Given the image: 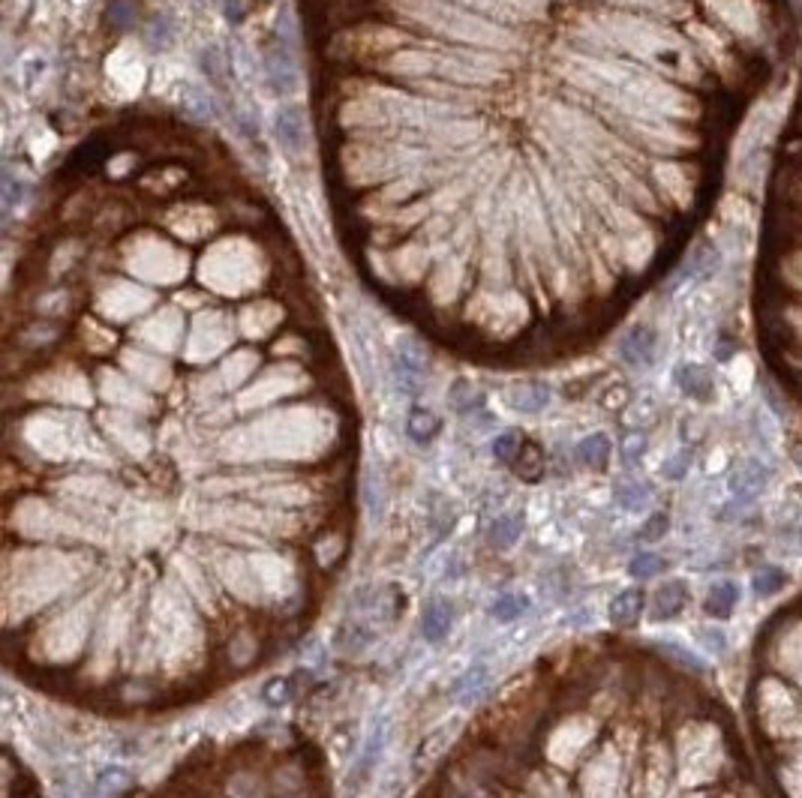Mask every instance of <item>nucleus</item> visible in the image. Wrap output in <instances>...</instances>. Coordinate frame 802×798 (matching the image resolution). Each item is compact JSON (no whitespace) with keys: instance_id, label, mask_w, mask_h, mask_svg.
<instances>
[{"instance_id":"1","label":"nucleus","mask_w":802,"mask_h":798,"mask_svg":"<svg viewBox=\"0 0 802 798\" xmlns=\"http://www.w3.org/2000/svg\"><path fill=\"white\" fill-rule=\"evenodd\" d=\"M746 717L748 744L772 798H802V595L757 630Z\"/></svg>"},{"instance_id":"2","label":"nucleus","mask_w":802,"mask_h":798,"mask_svg":"<svg viewBox=\"0 0 802 798\" xmlns=\"http://www.w3.org/2000/svg\"><path fill=\"white\" fill-rule=\"evenodd\" d=\"M273 133H277L280 144L286 147V153L301 156L307 151V117L301 105H282L277 117H273Z\"/></svg>"},{"instance_id":"3","label":"nucleus","mask_w":802,"mask_h":798,"mask_svg":"<svg viewBox=\"0 0 802 798\" xmlns=\"http://www.w3.org/2000/svg\"><path fill=\"white\" fill-rule=\"evenodd\" d=\"M688 597H691L688 586L682 583V579L661 583L649 597V618L652 622H673V618L688 606Z\"/></svg>"},{"instance_id":"4","label":"nucleus","mask_w":802,"mask_h":798,"mask_svg":"<svg viewBox=\"0 0 802 798\" xmlns=\"http://www.w3.org/2000/svg\"><path fill=\"white\" fill-rule=\"evenodd\" d=\"M457 609L448 597H430V604L424 606V616H421V630H424L427 643H442L448 639L454 627Z\"/></svg>"},{"instance_id":"5","label":"nucleus","mask_w":802,"mask_h":798,"mask_svg":"<svg viewBox=\"0 0 802 798\" xmlns=\"http://www.w3.org/2000/svg\"><path fill=\"white\" fill-rule=\"evenodd\" d=\"M268 82L273 91L289 94L295 87V57H292V48L286 43V36H280L273 43L271 54H268Z\"/></svg>"},{"instance_id":"6","label":"nucleus","mask_w":802,"mask_h":798,"mask_svg":"<svg viewBox=\"0 0 802 798\" xmlns=\"http://www.w3.org/2000/svg\"><path fill=\"white\" fill-rule=\"evenodd\" d=\"M460 733V721H445L442 726H436L433 733H427L424 735V742H421L418 747H415V754H412V772H424V768L436 760L439 754H442V747H448L451 744V738Z\"/></svg>"},{"instance_id":"7","label":"nucleus","mask_w":802,"mask_h":798,"mask_svg":"<svg viewBox=\"0 0 802 798\" xmlns=\"http://www.w3.org/2000/svg\"><path fill=\"white\" fill-rule=\"evenodd\" d=\"M643 609H647V595H643L640 588H625L610 600V606H608L610 625L613 627H634L640 622Z\"/></svg>"},{"instance_id":"8","label":"nucleus","mask_w":802,"mask_h":798,"mask_svg":"<svg viewBox=\"0 0 802 798\" xmlns=\"http://www.w3.org/2000/svg\"><path fill=\"white\" fill-rule=\"evenodd\" d=\"M673 379H677L679 390L686 393V397L698 402H707L712 399V393H716V381H712L709 372L698 367V363H682V367H677V372H673Z\"/></svg>"},{"instance_id":"9","label":"nucleus","mask_w":802,"mask_h":798,"mask_svg":"<svg viewBox=\"0 0 802 798\" xmlns=\"http://www.w3.org/2000/svg\"><path fill=\"white\" fill-rule=\"evenodd\" d=\"M619 351H622V360L631 363V367H649L655 358V330H649V328L629 330Z\"/></svg>"},{"instance_id":"10","label":"nucleus","mask_w":802,"mask_h":798,"mask_svg":"<svg viewBox=\"0 0 802 798\" xmlns=\"http://www.w3.org/2000/svg\"><path fill=\"white\" fill-rule=\"evenodd\" d=\"M487 682H490V669H487L484 664H475L469 666L463 675L454 682V699L460 705H475L478 699H481V694L487 691Z\"/></svg>"},{"instance_id":"11","label":"nucleus","mask_w":802,"mask_h":798,"mask_svg":"<svg viewBox=\"0 0 802 798\" xmlns=\"http://www.w3.org/2000/svg\"><path fill=\"white\" fill-rule=\"evenodd\" d=\"M737 604H739V586L725 579V583H716L707 591V597H703V613L718 618V622H725V618L733 616Z\"/></svg>"},{"instance_id":"12","label":"nucleus","mask_w":802,"mask_h":798,"mask_svg":"<svg viewBox=\"0 0 802 798\" xmlns=\"http://www.w3.org/2000/svg\"><path fill=\"white\" fill-rule=\"evenodd\" d=\"M508 402H511V409L517 411H526V415H535V411H544L547 406H550V388L547 384H520V388H514L511 393H508Z\"/></svg>"},{"instance_id":"13","label":"nucleus","mask_w":802,"mask_h":798,"mask_svg":"<svg viewBox=\"0 0 802 798\" xmlns=\"http://www.w3.org/2000/svg\"><path fill=\"white\" fill-rule=\"evenodd\" d=\"M439 429H442V420H439L436 411H430L424 406L409 409L406 432H409V438H412L415 445H427V441H433Z\"/></svg>"},{"instance_id":"14","label":"nucleus","mask_w":802,"mask_h":798,"mask_svg":"<svg viewBox=\"0 0 802 798\" xmlns=\"http://www.w3.org/2000/svg\"><path fill=\"white\" fill-rule=\"evenodd\" d=\"M382 744H385L382 726H376V729H373V735L367 738L364 751H361L358 765L351 768V777H349V786H351V790H358V786L364 783L370 774H373V768H376V763H379V754H382Z\"/></svg>"},{"instance_id":"15","label":"nucleus","mask_w":802,"mask_h":798,"mask_svg":"<svg viewBox=\"0 0 802 798\" xmlns=\"http://www.w3.org/2000/svg\"><path fill=\"white\" fill-rule=\"evenodd\" d=\"M520 535H523L520 514H502L499 519L490 522V528H487V540H490L496 549H511L517 540H520Z\"/></svg>"},{"instance_id":"16","label":"nucleus","mask_w":802,"mask_h":798,"mask_svg":"<svg viewBox=\"0 0 802 798\" xmlns=\"http://www.w3.org/2000/svg\"><path fill=\"white\" fill-rule=\"evenodd\" d=\"M526 613H530V597L520 595V591H505V595H499L490 606V616L499 625H511V622H517V618H523Z\"/></svg>"},{"instance_id":"17","label":"nucleus","mask_w":802,"mask_h":798,"mask_svg":"<svg viewBox=\"0 0 802 798\" xmlns=\"http://www.w3.org/2000/svg\"><path fill=\"white\" fill-rule=\"evenodd\" d=\"M577 459L583 462V466L589 468H604L610 459V438L604 436V432H592V436H586L580 445H577Z\"/></svg>"},{"instance_id":"18","label":"nucleus","mask_w":802,"mask_h":798,"mask_svg":"<svg viewBox=\"0 0 802 798\" xmlns=\"http://www.w3.org/2000/svg\"><path fill=\"white\" fill-rule=\"evenodd\" d=\"M448 402H451V409L457 411V415H472V411L484 406V393L478 390L469 379H457L451 384V393H448Z\"/></svg>"},{"instance_id":"19","label":"nucleus","mask_w":802,"mask_h":798,"mask_svg":"<svg viewBox=\"0 0 802 798\" xmlns=\"http://www.w3.org/2000/svg\"><path fill=\"white\" fill-rule=\"evenodd\" d=\"M174 103H178L190 117H195V121H208V117H211L208 94H202L199 87H193V84H181L178 94H174Z\"/></svg>"},{"instance_id":"20","label":"nucleus","mask_w":802,"mask_h":798,"mask_svg":"<svg viewBox=\"0 0 802 798\" xmlns=\"http://www.w3.org/2000/svg\"><path fill=\"white\" fill-rule=\"evenodd\" d=\"M514 471L517 475H520L523 480H538L544 475V453H541V448L538 445H523V450H520V457L514 459Z\"/></svg>"},{"instance_id":"21","label":"nucleus","mask_w":802,"mask_h":798,"mask_svg":"<svg viewBox=\"0 0 802 798\" xmlns=\"http://www.w3.org/2000/svg\"><path fill=\"white\" fill-rule=\"evenodd\" d=\"M130 772H126V768H103L100 774H96V781H94V793L96 795H121L126 786H130Z\"/></svg>"},{"instance_id":"22","label":"nucleus","mask_w":802,"mask_h":798,"mask_svg":"<svg viewBox=\"0 0 802 798\" xmlns=\"http://www.w3.org/2000/svg\"><path fill=\"white\" fill-rule=\"evenodd\" d=\"M764 478H767L764 468H760L757 462H748L746 468L730 478V487L737 496H751V492H757L760 487H764Z\"/></svg>"},{"instance_id":"23","label":"nucleus","mask_w":802,"mask_h":798,"mask_svg":"<svg viewBox=\"0 0 802 798\" xmlns=\"http://www.w3.org/2000/svg\"><path fill=\"white\" fill-rule=\"evenodd\" d=\"M787 583V574L785 570H778V567H764V570H757L755 576H751V591H755L757 597H772L776 595V591Z\"/></svg>"},{"instance_id":"24","label":"nucleus","mask_w":802,"mask_h":798,"mask_svg":"<svg viewBox=\"0 0 802 798\" xmlns=\"http://www.w3.org/2000/svg\"><path fill=\"white\" fill-rule=\"evenodd\" d=\"M664 570H668V561H664L661 556H652V553H640L629 561V574L634 579H655V576H661Z\"/></svg>"},{"instance_id":"25","label":"nucleus","mask_w":802,"mask_h":798,"mask_svg":"<svg viewBox=\"0 0 802 798\" xmlns=\"http://www.w3.org/2000/svg\"><path fill=\"white\" fill-rule=\"evenodd\" d=\"M523 445H526V441H523L520 432H517V429H505L502 436L493 441V453H496L499 462H511V466H514V459L520 457Z\"/></svg>"},{"instance_id":"26","label":"nucleus","mask_w":802,"mask_h":798,"mask_svg":"<svg viewBox=\"0 0 802 798\" xmlns=\"http://www.w3.org/2000/svg\"><path fill=\"white\" fill-rule=\"evenodd\" d=\"M292 696H295V678H271V682L262 687V699H265L268 705H286Z\"/></svg>"},{"instance_id":"27","label":"nucleus","mask_w":802,"mask_h":798,"mask_svg":"<svg viewBox=\"0 0 802 798\" xmlns=\"http://www.w3.org/2000/svg\"><path fill=\"white\" fill-rule=\"evenodd\" d=\"M616 501H619L625 510H640L649 501V489L643 484H622L616 489Z\"/></svg>"},{"instance_id":"28","label":"nucleus","mask_w":802,"mask_h":798,"mask_svg":"<svg viewBox=\"0 0 802 798\" xmlns=\"http://www.w3.org/2000/svg\"><path fill=\"white\" fill-rule=\"evenodd\" d=\"M688 468H691V453L679 450V453H673L668 462H664V478H668V480H682L688 475Z\"/></svg>"},{"instance_id":"29","label":"nucleus","mask_w":802,"mask_h":798,"mask_svg":"<svg viewBox=\"0 0 802 798\" xmlns=\"http://www.w3.org/2000/svg\"><path fill=\"white\" fill-rule=\"evenodd\" d=\"M668 531H670V517H668V514H661V510H658V514H652V517L647 519V526L640 528V537H643V540H649V544H652V540H661L664 535H668Z\"/></svg>"},{"instance_id":"30","label":"nucleus","mask_w":802,"mask_h":798,"mask_svg":"<svg viewBox=\"0 0 802 798\" xmlns=\"http://www.w3.org/2000/svg\"><path fill=\"white\" fill-rule=\"evenodd\" d=\"M27 199V183H18L13 177H6V190H4V202H6V213H13L18 208V202Z\"/></svg>"},{"instance_id":"31","label":"nucleus","mask_w":802,"mask_h":798,"mask_svg":"<svg viewBox=\"0 0 802 798\" xmlns=\"http://www.w3.org/2000/svg\"><path fill=\"white\" fill-rule=\"evenodd\" d=\"M643 450H647V438H643V436H629V438H625V445H622V459L629 462V466H634V462L643 457Z\"/></svg>"}]
</instances>
